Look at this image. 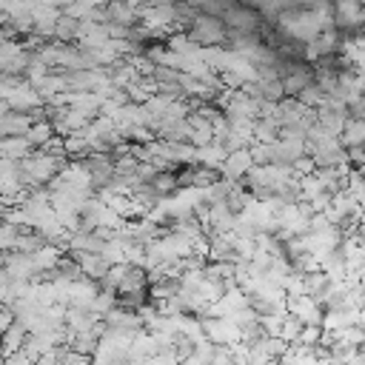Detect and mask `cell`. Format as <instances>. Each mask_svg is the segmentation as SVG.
<instances>
[]
</instances>
